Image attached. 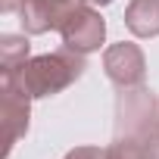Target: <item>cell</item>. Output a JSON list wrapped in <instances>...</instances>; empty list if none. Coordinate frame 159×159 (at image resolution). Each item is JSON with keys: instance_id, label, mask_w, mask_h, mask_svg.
<instances>
[{"instance_id": "obj_6", "label": "cell", "mask_w": 159, "mask_h": 159, "mask_svg": "<svg viewBox=\"0 0 159 159\" xmlns=\"http://www.w3.org/2000/svg\"><path fill=\"white\" fill-rule=\"evenodd\" d=\"M125 25L134 38L159 34V0H131L125 10Z\"/></svg>"}, {"instance_id": "obj_7", "label": "cell", "mask_w": 159, "mask_h": 159, "mask_svg": "<svg viewBox=\"0 0 159 159\" xmlns=\"http://www.w3.org/2000/svg\"><path fill=\"white\" fill-rule=\"evenodd\" d=\"M19 22L25 34H47L56 31V0H25L19 7Z\"/></svg>"}, {"instance_id": "obj_3", "label": "cell", "mask_w": 159, "mask_h": 159, "mask_svg": "<svg viewBox=\"0 0 159 159\" xmlns=\"http://www.w3.org/2000/svg\"><path fill=\"white\" fill-rule=\"evenodd\" d=\"M159 131V100L150 88H122L116 97V137H147Z\"/></svg>"}, {"instance_id": "obj_12", "label": "cell", "mask_w": 159, "mask_h": 159, "mask_svg": "<svg viewBox=\"0 0 159 159\" xmlns=\"http://www.w3.org/2000/svg\"><path fill=\"white\" fill-rule=\"evenodd\" d=\"M84 3H91V7H109L112 0H84Z\"/></svg>"}, {"instance_id": "obj_9", "label": "cell", "mask_w": 159, "mask_h": 159, "mask_svg": "<svg viewBox=\"0 0 159 159\" xmlns=\"http://www.w3.org/2000/svg\"><path fill=\"white\" fill-rule=\"evenodd\" d=\"M66 159H109V150H100V147H75L66 153Z\"/></svg>"}, {"instance_id": "obj_5", "label": "cell", "mask_w": 159, "mask_h": 159, "mask_svg": "<svg viewBox=\"0 0 159 159\" xmlns=\"http://www.w3.org/2000/svg\"><path fill=\"white\" fill-rule=\"evenodd\" d=\"M103 72H106V78L119 91L122 88H140L143 78H147V56L131 41L112 44L103 53Z\"/></svg>"}, {"instance_id": "obj_11", "label": "cell", "mask_w": 159, "mask_h": 159, "mask_svg": "<svg viewBox=\"0 0 159 159\" xmlns=\"http://www.w3.org/2000/svg\"><path fill=\"white\" fill-rule=\"evenodd\" d=\"M25 3V0H0V13H13V10H19Z\"/></svg>"}, {"instance_id": "obj_1", "label": "cell", "mask_w": 159, "mask_h": 159, "mask_svg": "<svg viewBox=\"0 0 159 159\" xmlns=\"http://www.w3.org/2000/svg\"><path fill=\"white\" fill-rule=\"evenodd\" d=\"M84 69H88L84 53H78V50L62 44V50L31 56L19 72V81L25 84L31 100H44V97H53V94L66 91L69 84H75L84 75Z\"/></svg>"}, {"instance_id": "obj_4", "label": "cell", "mask_w": 159, "mask_h": 159, "mask_svg": "<svg viewBox=\"0 0 159 159\" xmlns=\"http://www.w3.org/2000/svg\"><path fill=\"white\" fill-rule=\"evenodd\" d=\"M28 119H31V94L19 81V75H3V103H0V125H3V153L0 156L3 159L13 153L16 140L25 137Z\"/></svg>"}, {"instance_id": "obj_10", "label": "cell", "mask_w": 159, "mask_h": 159, "mask_svg": "<svg viewBox=\"0 0 159 159\" xmlns=\"http://www.w3.org/2000/svg\"><path fill=\"white\" fill-rule=\"evenodd\" d=\"M143 147H147V159H159V131L147 134L143 137Z\"/></svg>"}, {"instance_id": "obj_8", "label": "cell", "mask_w": 159, "mask_h": 159, "mask_svg": "<svg viewBox=\"0 0 159 159\" xmlns=\"http://www.w3.org/2000/svg\"><path fill=\"white\" fill-rule=\"evenodd\" d=\"M28 50H31V44L25 34H3L0 38V69H3V75H19L22 66L31 59Z\"/></svg>"}, {"instance_id": "obj_2", "label": "cell", "mask_w": 159, "mask_h": 159, "mask_svg": "<svg viewBox=\"0 0 159 159\" xmlns=\"http://www.w3.org/2000/svg\"><path fill=\"white\" fill-rule=\"evenodd\" d=\"M56 31L62 34V44L78 53H94L106 41V22L103 16L84 3V0H56Z\"/></svg>"}]
</instances>
